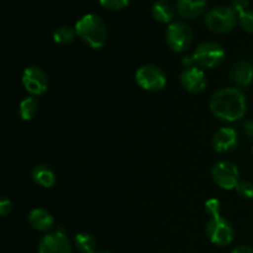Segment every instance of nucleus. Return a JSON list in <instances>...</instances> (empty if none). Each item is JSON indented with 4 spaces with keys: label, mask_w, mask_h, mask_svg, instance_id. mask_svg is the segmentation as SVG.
Masks as SVG:
<instances>
[{
    "label": "nucleus",
    "mask_w": 253,
    "mask_h": 253,
    "mask_svg": "<svg viewBox=\"0 0 253 253\" xmlns=\"http://www.w3.org/2000/svg\"><path fill=\"white\" fill-rule=\"evenodd\" d=\"M250 5V0H231V7L240 14V12L247 10Z\"/></svg>",
    "instance_id": "393cba45"
},
{
    "label": "nucleus",
    "mask_w": 253,
    "mask_h": 253,
    "mask_svg": "<svg viewBox=\"0 0 253 253\" xmlns=\"http://www.w3.org/2000/svg\"><path fill=\"white\" fill-rule=\"evenodd\" d=\"M208 0H177V11L182 17L193 20L205 11Z\"/></svg>",
    "instance_id": "4468645a"
},
{
    "label": "nucleus",
    "mask_w": 253,
    "mask_h": 253,
    "mask_svg": "<svg viewBox=\"0 0 253 253\" xmlns=\"http://www.w3.org/2000/svg\"><path fill=\"white\" fill-rule=\"evenodd\" d=\"M175 10L177 7L173 6V4L168 0H157L155 4L152 5V16L156 21L161 22V24H169L173 19H174Z\"/></svg>",
    "instance_id": "dca6fc26"
},
{
    "label": "nucleus",
    "mask_w": 253,
    "mask_h": 253,
    "mask_svg": "<svg viewBox=\"0 0 253 253\" xmlns=\"http://www.w3.org/2000/svg\"><path fill=\"white\" fill-rule=\"evenodd\" d=\"M205 25L215 34H227L236 26L237 12L231 6L212 7L205 15Z\"/></svg>",
    "instance_id": "20e7f679"
},
{
    "label": "nucleus",
    "mask_w": 253,
    "mask_h": 253,
    "mask_svg": "<svg viewBox=\"0 0 253 253\" xmlns=\"http://www.w3.org/2000/svg\"><path fill=\"white\" fill-rule=\"evenodd\" d=\"M205 232H207L208 239L217 246H227L234 241V229L221 215L210 217L205 227Z\"/></svg>",
    "instance_id": "423d86ee"
},
{
    "label": "nucleus",
    "mask_w": 253,
    "mask_h": 253,
    "mask_svg": "<svg viewBox=\"0 0 253 253\" xmlns=\"http://www.w3.org/2000/svg\"><path fill=\"white\" fill-rule=\"evenodd\" d=\"M231 253H253V249L250 246H245V245H242V246L236 247V249H235Z\"/></svg>",
    "instance_id": "cd10ccee"
},
{
    "label": "nucleus",
    "mask_w": 253,
    "mask_h": 253,
    "mask_svg": "<svg viewBox=\"0 0 253 253\" xmlns=\"http://www.w3.org/2000/svg\"><path fill=\"white\" fill-rule=\"evenodd\" d=\"M99 2L105 9L116 11V10L125 9L128 5V2H130V0H99Z\"/></svg>",
    "instance_id": "5701e85b"
},
{
    "label": "nucleus",
    "mask_w": 253,
    "mask_h": 253,
    "mask_svg": "<svg viewBox=\"0 0 253 253\" xmlns=\"http://www.w3.org/2000/svg\"><path fill=\"white\" fill-rule=\"evenodd\" d=\"M166 39L169 48L174 52H184L190 47L193 42L192 27L184 21H174L169 24Z\"/></svg>",
    "instance_id": "39448f33"
},
{
    "label": "nucleus",
    "mask_w": 253,
    "mask_h": 253,
    "mask_svg": "<svg viewBox=\"0 0 253 253\" xmlns=\"http://www.w3.org/2000/svg\"><path fill=\"white\" fill-rule=\"evenodd\" d=\"M230 78L237 86H249L253 81V64L246 59L236 62L230 69Z\"/></svg>",
    "instance_id": "ddd939ff"
},
{
    "label": "nucleus",
    "mask_w": 253,
    "mask_h": 253,
    "mask_svg": "<svg viewBox=\"0 0 253 253\" xmlns=\"http://www.w3.org/2000/svg\"><path fill=\"white\" fill-rule=\"evenodd\" d=\"M239 22L245 31L253 35V11L252 10H245V11L240 12Z\"/></svg>",
    "instance_id": "412c9836"
},
{
    "label": "nucleus",
    "mask_w": 253,
    "mask_h": 253,
    "mask_svg": "<svg viewBox=\"0 0 253 253\" xmlns=\"http://www.w3.org/2000/svg\"><path fill=\"white\" fill-rule=\"evenodd\" d=\"M210 110L220 120L234 123L246 114V96L237 88L219 89L210 99Z\"/></svg>",
    "instance_id": "f257e3e1"
},
{
    "label": "nucleus",
    "mask_w": 253,
    "mask_h": 253,
    "mask_svg": "<svg viewBox=\"0 0 253 253\" xmlns=\"http://www.w3.org/2000/svg\"><path fill=\"white\" fill-rule=\"evenodd\" d=\"M22 84L30 95L39 96L46 93L49 81L43 69L37 66H30L22 73Z\"/></svg>",
    "instance_id": "6e6552de"
},
{
    "label": "nucleus",
    "mask_w": 253,
    "mask_h": 253,
    "mask_svg": "<svg viewBox=\"0 0 253 253\" xmlns=\"http://www.w3.org/2000/svg\"><path fill=\"white\" fill-rule=\"evenodd\" d=\"M77 36L76 29L71 26H67V25H63V26H59L58 29H56V31L53 32V40L56 43L62 44V46H66V44L72 43L74 41Z\"/></svg>",
    "instance_id": "aec40b11"
},
{
    "label": "nucleus",
    "mask_w": 253,
    "mask_h": 253,
    "mask_svg": "<svg viewBox=\"0 0 253 253\" xmlns=\"http://www.w3.org/2000/svg\"><path fill=\"white\" fill-rule=\"evenodd\" d=\"M180 84L187 91L193 94L202 93L205 90L208 79L203 69L198 67H187L180 74Z\"/></svg>",
    "instance_id": "9b49d317"
},
{
    "label": "nucleus",
    "mask_w": 253,
    "mask_h": 253,
    "mask_svg": "<svg viewBox=\"0 0 253 253\" xmlns=\"http://www.w3.org/2000/svg\"><path fill=\"white\" fill-rule=\"evenodd\" d=\"M40 104L36 96L29 95L22 99L19 105V115L24 121H30L39 113Z\"/></svg>",
    "instance_id": "a211bd4d"
},
{
    "label": "nucleus",
    "mask_w": 253,
    "mask_h": 253,
    "mask_svg": "<svg viewBox=\"0 0 253 253\" xmlns=\"http://www.w3.org/2000/svg\"><path fill=\"white\" fill-rule=\"evenodd\" d=\"M95 253H110V252H108V251H96Z\"/></svg>",
    "instance_id": "c85d7f7f"
},
{
    "label": "nucleus",
    "mask_w": 253,
    "mask_h": 253,
    "mask_svg": "<svg viewBox=\"0 0 253 253\" xmlns=\"http://www.w3.org/2000/svg\"><path fill=\"white\" fill-rule=\"evenodd\" d=\"M225 59V49L220 43L215 41L202 42L195 48L190 57H185L184 64L197 63L198 67L205 69H212L220 66Z\"/></svg>",
    "instance_id": "7ed1b4c3"
},
{
    "label": "nucleus",
    "mask_w": 253,
    "mask_h": 253,
    "mask_svg": "<svg viewBox=\"0 0 253 253\" xmlns=\"http://www.w3.org/2000/svg\"><path fill=\"white\" fill-rule=\"evenodd\" d=\"M29 222L37 231H48L53 227L54 219L51 212L42 208L32 209L29 214Z\"/></svg>",
    "instance_id": "2eb2a0df"
},
{
    "label": "nucleus",
    "mask_w": 253,
    "mask_h": 253,
    "mask_svg": "<svg viewBox=\"0 0 253 253\" xmlns=\"http://www.w3.org/2000/svg\"><path fill=\"white\" fill-rule=\"evenodd\" d=\"M135 79L136 83L147 91L162 90L167 84V77L165 72L153 64L140 67L136 72Z\"/></svg>",
    "instance_id": "0eeeda50"
},
{
    "label": "nucleus",
    "mask_w": 253,
    "mask_h": 253,
    "mask_svg": "<svg viewBox=\"0 0 253 253\" xmlns=\"http://www.w3.org/2000/svg\"><path fill=\"white\" fill-rule=\"evenodd\" d=\"M235 189L239 193L240 197L245 198V199H252L253 198V184L249 180H240Z\"/></svg>",
    "instance_id": "4be33fe9"
},
{
    "label": "nucleus",
    "mask_w": 253,
    "mask_h": 253,
    "mask_svg": "<svg viewBox=\"0 0 253 253\" xmlns=\"http://www.w3.org/2000/svg\"><path fill=\"white\" fill-rule=\"evenodd\" d=\"M39 253H72V244L64 230L49 232L39 245Z\"/></svg>",
    "instance_id": "9d476101"
},
{
    "label": "nucleus",
    "mask_w": 253,
    "mask_h": 253,
    "mask_svg": "<svg viewBox=\"0 0 253 253\" xmlns=\"http://www.w3.org/2000/svg\"><path fill=\"white\" fill-rule=\"evenodd\" d=\"M32 179L42 188H51L56 183V174L53 169L47 165H37L32 169Z\"/></svg>",
    "instance_id": "f3484780"
},
{
    "label": "nucleus",
    "mask_w": 253,
    "mask_h": 253,
    "mask_svg": "<svg viewBox=\"0 0 253 253\" xmlns=\"http://www.w3.org/2000/svg\"><path fill=\"white\" fill-rule=\"evenodd\" d=\"M220 209L221 208H220V202L217 199L212 198V199L207 200V203H205V211L210 217L220 215Z\"/></svg>",
    "instance_id": "b1692460"
},
{
    "label": "nucleus",
    "mask_w": 253,
    "mask_h": 253,
    "mask_svg": "<svg viewBox=\"0 0 253 253\" xmlns=\"http://www.w3.org/2000/svg\"><path fill=\"white\" fill-rule=\"evenodd\" d=\"M12 204L10 202V199H7L6 197H2L0 200V215L1 216H6L10 211H11Z\"/></svg>",
    "instance_id": "a878e982"
},
{
    "label": "nucleus",
    "mask_w": 253,
    "mask_h": 253,
    "mask_svg": "<svg viewBox=\"0 0 253 253\" xmlns=\"http://www.w3.org/2000/svg\"><path fill=\"white\" fill-rule=\"evenodd\" d=\"M239 145V133L232 127H221L212 137V147L217 153H226Z\"/></svg>",
    "instance_id": "f8f14e48"
},
{
    "label": "nucleus",
    "mask_w": 253,
    "mask_h": 253,
    "mask_svg": "<svg viewBox=\"0 0 253 253\" xmlns=\"http://www.w3.org/2000/svg\"><path fill=\"white\" fill-rule=\"evenodd\" d=\"M244 131L251 140H253V119H249L244 123Z\"/></svg>",
    "instance_id": "bb28decb"
},
{
    "label": "nucleus",
    "mask_w": 253,
    "mask_h": 253,
    "mask_svg": "<svg viewBox=\"0 0 253 253\" xmlns=\"http://www.w3.org/2000/svg\"><path fill=\"white\" fill-rule=\"evenodd\" d=\"M77 250L81 253H95L96 252V241L91 235L82 232L78 234L74 239Z\"/></svg>",
    "instance_id": "6ab92c4d"
},
{
    "label": "nucleus",
    "mask_w": 253,
    "mask_h": 253,
    "mask_svg": "<svg viewBox=\"0 0 253 253\" xmlns=\"http://www.w3.org/2000/svg\"><path fill=\"white\" fill-rule=\"evenodd\" d=\"M77 36L90 46L91 48L99 49L106 43L108 29L101 17L95 14H86L82 16L76 24Z\"/></svg>",
    "instance_id": "f03ea898"
},
{
    "label": "nucleus",
    "mask_w": 253,
    "mask_h": 253,
    "mask_svg": "<svg viewBox=\"0 0 253 253\" xmlns=\"http://www.w3.org/2000/svg\"><path fill=\"white\" fill-rule=\"evenodd\" d=\"M239 169L236 166L227 161H220L215 163L211 169V177L215 184L226 190L235 189L239 180Z\"/></svg>",
    "instance_id": "1a4fd4ad"
},
{
    "label": "nucleus",
    "mask_w": 253,
    "mask_h": 253,
    "mask_svg": "<svg viewBox=\"0 0 253 253\" xmlns=\"http://www.w3.org/2000/svg\"><path fill=\"white\" fill-rule=\"evenodd\" d=\"M252 153H253V147H252Z\"/></svg>",
    "instance_id": "c756f323"
}]
</instances>
